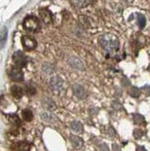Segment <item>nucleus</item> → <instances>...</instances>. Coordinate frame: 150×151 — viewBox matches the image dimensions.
<instances>
[{
	"label": "nucleus",
	"instance_id": "nucleus-1",
	"mask_svg": "<svg viewBox=\"0 0 150 151\" xmlns=\"http://www.w3.org/2000/svg\"><path fill=\"white\" fill-rule=\"evenodd\" d=\"M99 45L104 50L108 52V53L118 51L120 47V42L118 37L112 34H105L100 36Z\"/></svg>",
	"mask_w": 150,
	"mask_h": 151
},
{
	"label": "nucleus",
	"instance_id": "nucleus-2",
	"mask_svg": "<svg viewBox=\"0 0 150 151\" xmlns=\"http://www.w3.org/2000/svg\"><path fill=\"white\" fill-rule=\"evenodd\" d=\"M23 28L32 32H36L41 29V22L35 16H27L23 21Z\"/></svg>",
	"mask_w": 150,
	"mask_h": 151
},
{
	"label": "nucleus",
	"instance_id": "nucleus-3",
	"mask_svg": "<svg viewBox=\"0 0 150 151\" xmlns=\"http://www.w3.org/2000/svg\"><path fill=\"white\" fill-rule=\"evenodd\" d=\"M49 87L51 91L55 93L56 95H58L64 88V83L61 77L60 76H53L49 81Z\"/></svg>",
	"mask_w": 150,
	"mask_h": 151
},
{
	"label": "nucleus",
	"instance_id": "nucleus-4",
	"mask_svg": "<svg viewBox=\"0 0 150 151\" xmlns=\"http://www.w3.org/2000/svg\"><path fill=\"white\" fill-rule=\"evenodd\" d=\"M12 60H13V62L16 64V66L19 67V68L25 67L26 64H27V62H28L27 58H26V56L22 53V51H16L15 53L13 54Z\"/></svg>",
	"mask_w": 150,
	"mask_h": 151
},
{
	"label": "nucleus",
	"instance_id": "nucleus-5",
	"mask_svg": "<svg viewBox=\"0 0 150 151\" xmlns=\"http://www.w3.org/2000/svg\"><path fill=\"white\" fill-rule=\"evenodd\" d=\"M22 44L23 45V47L26 50H32L37 47V42L36 40L30 35H24L22 37Z\"/></svg>",
	"mask_w": 150,
	"mask_h": 151
},
{
	"label": "nucleus",
	"instance_id": "nucleus-6",
	"mask_svg": "<svg viewBox=\"0 0 150 151\" xmlns=\"http://www.w3.org/2000/svg\"><path fill=\"white\" fill-rule=\"evenodd\" d=\"M9 76L13 81L15 82H22L24 79L23 71L19 67H14L12 68L9 71Z\"/></svg>",
	"mask_w": 150,
	"mask_h": 151
},
{
	"label": "nucleus",
	"instance_id": "nucleus-7",
	"mask_svg": "<svg viewBox=\"0 0 150 151\" xmlns=\"http://www.w3.org/2000/svg\"><path fill=\"white\" fill-rule=\"evenodd\" d=\"M39 14H40V17L42 19V21L44 22V23L49 24V23L52 22V19H53V15H52L51 11H49L48 9H40Z\"/></svg>",
	"mask_w": 150,
	"mask_h": 151
},
{
	"label": "nucleus",
	"instance_id": "nucleus-8",
	"mask_svg": "<svg viewBox=\"0 0 150 151\" xmlns=\"http://www.w3.org/2000/svg\"><path fill=\"white\" fill-rule=\"evenodd\" d=\"M73 93L75 95V96L78 98V99H84L86 97V92L84 90V88L80 84H74L73 87Z\"/></svg>",
	"mask_w": 150,
	"mask_h": 151
},
{
	"label": "nucleus",
	"instance_id": "nucleus-9",
	"mask_svg": "<svg viewBox=\"0 0 150 151\" xmlns=\"http://www.w3.org/2000/svg\"><path fill=\"white\" fill-rule=\"evenodd\" d=\"M70 141L71 143V145H72V147L76 149H79L83 146V140L79 136L71 134L70 136Z\"/></svg>",
	"mask_w": 150,
	"mask_h": 151
},
{
	"label": "nucleus",
	"instance_id": "nucleus-10",
	"mask_svg": "<svg viewBox=\"0 0 150 151\" xmlns=\"http://www.w3.org/2000/svg\"><path fill=\"white\" fill-rule=\"evenodd\" d=\"M69 64L70 65L72 68H75L77 70H83L84 69V66L83 62L79 60L78 58H75V57H71L69 58Z\"/></svg>",
	"mask_w": 150,
	"mask_h": 151
},
{
	"label": "nucleus",
	"instance_id": "nucleus-11",
	"mask_svg": "<svg viewBox=\"0 0 150 151\" xmlns=\"http://www.w3.org/2000/svg\"><path fill=\"white\" fill-rule=\"evenodd\" d=\"M10 92H11L12 96L16 98H18V99L22 98L23 96V89L21 86H19V85H16V84L12 85L11 88H10Z\"/></svg>",
	"mask_w": 150,
	"mask_h": 151
},
{
	"label": "nucleus",
	"instance_id": "nucleus-12",
	"mask_svg": "<svg viewBox=\"0 0 150 151\" xmlns=\"http://www.w3.org/2000/svg\"><path fill=\"white\" fill-rule=\"evenodd\" d=\"M15 150L16 151H30L31 146L27 142H19L15 145Z\"/></svg>",
	"mask_w": 150,
	"mask_h": 151
},
{
	"label": "nucleus",
	"instance_id": "nucleus-13",
	"mask_svg": "<svg viewBox=\"0 0 150 151\" xmlns=\"http://www.w3.org/2000/svg\"><path fill=\"white\" fill-rule=\"evenodd\" d=\"M40 117H41V119L45 122H53V121L55 119L54 115L52 113H50V112H47V111H45V112H42L40 114Z\"/></svg>",
	"mask_w": 150,
	"mask_h": 151
},
{
	"label": "nucleus",
	"instance_id": "nucleus-14",
	"mask_svg": "<svg viewBox=\"0 0 150 151\" xmlns=\"http://www.w3.org/2000/svg\"><path fill=\"white\" fill-rule=\"evenodd\" d=\"M70 128L76 133H82L83 130V124L80 122H78V121H73L72 122H71L70 123Z\"/></svg>",
	"mask_w": 150,
	"mask_h": 151
},
{
	"label": "nucleus",
	"instance_id": "nucleus-15",
	"mask_svg": "<svg viewBox=\"0 0 150 151\" xmlns=\"http://www.w3.org/2000/svg\"><path fill=\"white\" fill-rule=\"evenodd\" d=\"M22 115L23 120L26 122H31V121H32V119H34V114H32V110L29 109H23Z\"/></svg>",
	"mask_w": 150,
	"mask_h": 151
},
{
	"label": "nucleus",
	"instance_id": "nucleus-16",
	"mask_svg": "<svg viewBox=\"0 0 150 151\" xmlns=\"http://www.w3.org/2000/svg\"><path fill=\"white\" fill-rule=\"evenodd\" d=\"M43 105H44V107L48 110H54L56 109L55 103L53 102V100L49 99V98H45V99H44Z\"/></svg>",
	"mask_w": 150,
	"mask_h": 151
},
{
	"label": "nucleus",
	"instance_id": "nucleus-17",
	"mask_svg": "<svg viewBox=\"0 0 150 151\" xmlns=\"http://www.w3.org/2000/svg\"><path fill=\"white\" fill-rule=\"evenodd\" d=\"M6 37H8V29L6 27H3L1 31V48H4V45L6 41Z\"/></svg>",
	"mask_w": 150,
	"mask_h": 151
},
{
	"label": "nucleus",
	"instance_id": "nucleus-18",
	"mask_svg": "<svg viewBox=\"0 0 150 151\" xmlns=\"http://www.w3.org/2000/svg\"><path fill=\"white\" fill-rule=\"evenodd\" d=\"M137 19H138V25L140 29H143L146 26V17L143 14H137Z\"/></svg>",
	"mask_w": 150,
	"mask_h": 151
},
{
	"label": "nucleus",
	"instance_id": "nucleus-19",
	"mask_svg": "<svg viewBox=\"0 0 150 151\" xmlns=\"http://www.w3.org/2000/svg\"><path fill=\"white\" fill-rule=\"evenodd\" d=\"M133 121L136 124H142L143 122H145L144 117L140 114H133Z\"/></svg>",
	"mask_w": 150,
	"mask_h": 151
},
{
	"label": "nucleus",
	"instance_id": "nucleus-20",
	"mask_svg": "<svg viewBox=\"0 0 150 151\" xmlns=\"http://www.w3.org/2000/svg\"><path fill=\"white\" fill-rule=\"evenodd\" d=\"M140 95V91L137 87H132V89L130 90V96H132L133 97H137Z\"/></svg>",
	"mask_w": 150,
	"mask_h": 151
},
{
	"label": "nucleus",
	"instance_id": "nucleus-21",
	"mask_svg": "<svg viewBox=\"0 0 150 151\" xmlns=\"http://www.w3.org/2000/svg\"><path fill=\"white\" fill-rule=\"evenodd\" d=\"M25 91L29 96H32L35 94V88L34 86H32V85H26Z\"/></svg>",
	"mask_w": 150,
	"mask_h": 151
},
{
	"label": "nucleus",
	"instance_id": "nucleus-22",
	"mask_svg": "<svg viewBox=\"0 0 150 151\" xmlns=\"http://www.w3.org/2000/svg\"><path fill=\"white\" fill-rule=\"evenodd\" d=\"M98 149L99 151H109L108 147L106 143H101L98 145Z\"/></svg>",
	"mask_w": 150,
	"mask_h": 151
},
{
	"label": "nucleus",
	"instance_id": "nucleus-23",
	"mask_svg": "<svg viewBox=\"0 0 150 151\" xmlns=\"http://www.w3.org/2000/svg\"><path fill=\"white\" fill-rule=\"evenodd\" d=\"M108 134L109 135V136H111V137H114V136H116V131L114 130V128L112 127V126H109L108 127Z\"/></svg>",
	"mask_w": 150,
	"mask_h": 151
},
{
	"label": "nucleus",
	"instance_id": "nucleus-24",
	"mask_svg": "<svg viewBox=\"0 0 150 151\" xmlns=\"http://www.w3.org/2000/svg\"><path fill=\"white\" fill-rule=\"evenodd\" d=\"M143 135V132L141 130H138V129H136V130H134L133 131V136L135 137L136 139H138V138H140V137Z\"/></svg>",
	"mask_w": 150,
	"mask_h": 151
},
{
	"label": "nucleus",
	"instance_id": "nucleus-25",
	"mask_svg": "<svg viewBox=\"0 0 150 151\" xmlns=\"http://www.w3.org/2000/svg\"><path fill=\"white\" fill-rule=\"evenodd\" d=\"M112 107H113V109H117V110L122 109L121 105L118 101H114V102L112 103Z\"/></svg>",
	"mask_w": 150,
	"mask_h": 151
},
{
	"label": "nucleus",
	"instance_id": "nucleus-26",
	"mask_svg": "<svg viewBox=\"0 0 150 151\" xmlns=\"http://www.w3.org/2000/svg\"><path fill=\"white\" fill-rule=\"evenodd\" d=\"M112 147H113V151H121L120 147H119L118 145H117V144H113Z\"/></svg>",
	"mask_w": 150,
	"mask_h": 151
},
{
	"label": "nucleus",
	"instance_id": "nucleus-27",
	"mask_svg": "<svg viewBox=\"0 0 150 151\" xmlns=\"http://www.w3.org/2000/svg\"><path fill=\"white\" fill-rule=\"evenodd\" d=\"M136 151H146V149H145V147H137V149H136Z\"/></svg>",
	"mask_w": 150,
	"mask_h": 151
},
{
	"label": "nucleus",
	"instance_id": "nucleus-28",
	"mask_svg": "<svg viewBox=\"0 0 150 151\" xmlns=\"http://www.w3.org/2000/svg\"><path fill=\"white\" fill-rule=\"evenodd\" d=\"M122 1H124V2H126V3H131V2L133 1V0H122Z\"/></svg>",
	"mask_w": 150,
	"mask_h": 151
}]
</instances>
